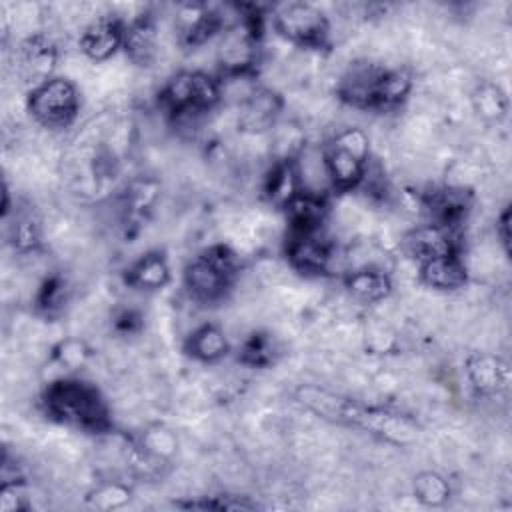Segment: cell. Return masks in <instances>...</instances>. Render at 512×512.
Masks as SVG:
<instances>
[{"label": "cell", "instance_id": "3", "mask_svg": "<svg viewBox=\"0 0 512 512\" xmlns=\"http://www.w3.org/2000/svg\"><path fill=\"white\" fill-rule=\"evenodd\" d=\"M240 268L236 252L226 244H214L184 268V286L198 302L224 298Z\"/></svg>", "mask_w": 512, "mask_h": 512}, {"label": "cell", "instance_id": "28", "mask_svg": "<svg viewBox=\"0 0 512 512\" xmlns=\"http://www.w3.org/2000/svg\"><path fill=\"white\" fill-rule=\"evenodd\" d=\"M90 356V350L88 346L82 342V340H76V338H68V340H62L56 348H54V362L58 366H62L64 370H78L80 366H84V362L88 360Z\"/></svg>", "mask_w": 512, "mask_h": 512}, {"label": "cell", "instance_id": "19", "mask_svg": "<svg viewBox=\"0 0 512 512\" xmlns=\"http://www.w3.org/2000/svg\"><path fill=\"white\" fill-rule=\"evenodd\" d=\"M290 232H316L322 230L326 220V202L320 194L302 190L286 208Z\"/></svg>", "mask_w": 512, "mask_h": 512}, {"label": "cell", "instance_id": "25", "mask_svg": "<svg viewBox=\"0 0 512 512\" xmlns=\"http://www.w3.org/2000/svg\"><path fill=\"white\" fill-rule=\"evenodd\" d=\"M412 492L418 502H422L424 506L436 508V506H442L448 502L450 484L442 474H438L434 470H426L414 478Z\"/></svg>", "mask_w": 512, "mask_h": 512}, {"label": "cell", "instance_id": "26", "mask_svg": "<svg viewBox=\"0 0 512 512\" xmlns=\"http://www.w3.org/2000/svg\"><path fill=\"white\" fill-rule=\"evenodd\" d=\"M276 346L266 332H252L240 346L238 360L250 368H266L274 362Z\"/></svg>", "mask_w": 512, "mask_h": 512}, {"label": "cell", "instance_id": "14", "mask_svg": "<svg viewBox=\"0 0 512 512\" xmlns=\"http://www.w3.org/2000/svg\"><path fill=\"white\" fill-rule=\"evenodd\" d=\"M420 280L434 290H458L466 284L468 274L460 254H442L420 262Z\"/></svg>", "mask_w": 512, "mask_h": 512}, {"label": "cell", "instance_id": "8", "mask_svg": "<svg viewBox=\"0 0 512 512\" xmlns=\"http://www.w3.org/2000/svg\"><path fill=\"white\" fill-rule=\"evenodd\" d=\"M286 256L292 268L304 274H324L332 262V242L316 232H290Z\"/></svg>", "mask_w": 512, "mask_h": 512}, {"label": "cell", "instance_id": "1", "mask_svg": "<svg viewBox=\"0 0 512 512\" xmlns=\"http://www.w3.org/2000/svg\"><path fill=\"white\" fill-rule=\"evenodd\" d=\"M412 90V76L404 68H384L370 62L352 64L338 84V96L358 110L396 108Z\"/></svg>", "mask_w": 512, "mask_h": 512}, {"label": "cell", "instance_id": "11", "mask_svg": "<svg viewBox=\"0 0 512 512\" xmlns=\"http://www.w3.org/2000/svg\"><path fill=\"white\" fill-rule=\"evenodd\" d=\"M466 376L480 396H496L510 384L508 362L490 352H472L466 358Z\"/></svg>", "mask_w": 512, "mask_h": 512}, {"label": "cell", "instance_id": "29", "mask_svg": "<svg viewBox=\"0 0 512 512\" xmlns=\"http://www.w3.org/2000/svg\"><path fill=\"white\" fill-rule=\"evenodd\" d=\"M40 222L32 214H24L16 220L14 226V244L22 252L36 250L40 246Z\"/></svg>", "mask_w": 512, "mask_h": 512}, {"label": "cell", "instance_id": "5", "mask_svg": "<svg viewBox=\"0 0 512 512\" xmlns=\"http://www.w3.org/2000/svg\"><path fill=\"white\" fill-rule=\"evenodd\" d=\"M160 106L174 118L212 110L222 96L220 82L202 70L178 72L158 94Z\"/></svg>", "mask_w": 512, "mask_h": 512}, {"label": "cell", "instance_id": "7", "mask_svg": "<svg viewBox=\"0 0 512 512\" xmlns=\"http://www.w3.org/2000/svg\"><path fill=\"white\" fill-rule=\"evenodd\" d=\"M274 28L282 38L304 48H322L328 42L330 22L308 2H288L274 10Z\"/></svg>", "mask_w": 512, "mask_h": 512}, {"label": "cell", "instance_id": "27", "mask_svg": "<svg viewBox=\"0 0 512 512\" xmlns=\"http://www.w3.org/2000/svg\"><path fill=\"white\" fill-rule=\"evenodd\" d=\"M130 500V488L120 482H106L90 492L88 502L100 510H114Z\"/></svg>", "mask_w": 512, "mask_h": 512}, {"label": "cell", "instance_id": "15", "mask_svg": "<svg viewBox=\"0 0 512 512\" xmlns=\"http://www.w3.org/2000/svg\"><path fill=\"white\" fill-rule=\"evenodd\" d=\"M344 286L354 300L364 304L382 302L392 292L390 276L376 266H360L348 270L344 276Z\"/></svg>", "mask_w": 512, "mask_h": 512}, {"label": "cell", "instance_id": "12", "mask_svg": "<svg viewBox=\"0 0 512 512\" xmlns=\"http://www.w3.org/2000/svg\"><path fill=\"white\" fill-rule=\"evenodd\" d=\"M124 22L116 16H100L90 22L80 34V50L92 62H104L122 48Z\"/></svg>", "mask_w": 512, "mask_h": 512}, {"label": "cell", "instance_id": "2", "mask_svg": "<svg viewBox=\"0 0 512 512\" xmlns=\"http://www.w3.org/2000/svg\"><path fill=\"white\" fill-rule=\"evenodd\" d=\"M42 402L48 416L86 432H106L112 424L102 392L94 384L74 376H62L50 382Z\"/></svg>", "mask_w": 512, "mask_h": 512}, {"label": "cell", "instance_id": "31", "mask_svg": "<svg viewBox=\"0 0 512 512\" xmlns=\"http://www.w3.org/2000/svg\"><path fill=\"white\" fill-rule=\"evenodd\" d=\"M142 326V318H140V314L138 312H134V310H124V312H120V316L116 318V328L118 330H122V332H136L138 328Z\"/></svg>", "mask_w": 512, "mask_h": 512}, {"label": "cell", "instance_id": "22", "mask_svg": "<svg viewBox=\"0 0 512 512\" xmlns=\"http://www.w3.org/2000/svg\"><path fill=\"white\" fill-rule=\"evenodd\" d=\"M280 106H282V102H280L278 94H274L272 90H266V88H258L246 100L240 122L244 124V128H248L252 132L266 130L274 124V118H276Z\"/></svg>", "mask_w": 512, "mask_h": 512}, {"label": "cell", "instance_id": "24", "mask_svg": "<svg viewBox=\"0 0 512 512\" xmlns=\"http://www.w3.org/2000/svg\"><path fill=\"white\" fill-rule=\"evenodd\" d=\"M70 300V286L62 274L48 276L36 294V308L46 316H56Z\"/></svg>", "mask_w": 512, "mask_h": 512}, {"label": "cell", "instance_id": "20", "mask_svg": "<svg viewBox=\"0 0 512 512\" xmlns=\"http://www.w3.org/2000/svg\"><path fill=\"white\" fill-rule=\"evenodd\" d=\"M122 48L136 64H150L156 54V26L150 16H138L124 24Z\"/></svg>", "mask_w": 512, "mask_h": 512}, {"label": "cell", "instance_id": "32", "mask_svg": "<svg viewBox=\"0 0 512 512\" xmlns=\"http://www.w3.org/2000/svg\"><path fill=\"white\" fill-rule=\"evenodd\" d=\"M496 236L500 238L504 250L508 252L510 248V208L508 206L502 210V214L496 220Z\"/></svg>", "mask_w": 512, "mask_h": 512}, {"label": "cell", "instance_id": "9", "mask_svg": "<svg viewBox=\"0 0 512 512\" xmlns=\"http://www.w3.org/2000/svg\"><path fill=\"white\" fill-rule=\"evenodd\" d=\"M406 250L418 260L442 256V254H458L460 252V236L458 228L444 224H422L410 230L404 238Z\"/></svg>", "mask_w": 512, "mask_h": 512}, {"label": "cell", "instance_id": "16", "mask_svg": "<svg viewBox=\"0 0 512 512\" xmlns=\"http://www.w3.org/2000/svg\"><path fill=\"white\" fill-rule=\"evenodd\" d=\"M302 178L296 168V162L292 158H282L278 160L272 170L266 176L264 192L270 204L278 208H286L300 192H302Z\"/></svg>", "mask_w": 512, "mask_h": 512}, {"label": "cell", "instance_id": "6", "mask_svg": "<svg viewBox=\"0 0 512 512\" xmlns=\"http://www.w3.org/2000/svg\"><path fill=\"white\" fill-rule=\"evenodd\" d=\"M28 112L44 128H66L74 122L80 110V94L74 82L62 76H52L36 86L28 94Z\"/></svg>", "mask_w": 512, "mask_h": 512}, {"label": "cell", "instance_id": "10", "mask_svg": "<svg viewBox=\"0 0 512 512\" xmlns=\"http://www.w3.org/2000/svg\"><path fill=\"white\" fill-rule=\"evenodd\" d=\"M422 206L434 224L458 228L472 206V192L462 186L432 188L422 196Z\"/></svg>", "mask_w": 512, "mask_h": 512}, {"label": "cell", "instance_id": "23", "mask_svg": "<svg viewBox=\"0 0 512 512\" xmlns=\"http://www.w3.org/2000/svg\"><path fill=\"white\" fill-rule=\"evenodd\" d=\"M474 110L486 122H500L508 112V98L498 84L484 82L474 90Z\"/></svg>", "mask_w": 512, "mask_h": 512}, {"label": "cell", "instance_id": "17", "mask_svg": "<svg viewBox=\"0 0 512 512\" xmlns=\"http://www.w3.org/2000/svg\"><path fill=\"white\" fill-rule=\"evenodd\" d=\"M124 280L132 288L160 290L170 282V266L162 252L152 250L132 262L124 274Z\"/></svg>", "mask_w": 512, "mask_h": 512}, {"label": "cell", "instance_id": "13", "mask_svg": "<svg viewBox=\"0 0 512 512\" xmlns=\"http://www.w3.org/2000/svg\"><path fill=\"white\" fill-rule=\"evenodd\" d=\"M178 36L186 48L202 46L224 26L222 16L204 4H186L178 12Z\"/></svg>", "mask_w": 512, "mask_h": 512}, {"label": "cell", "instance_id": "4", "mask_svg": "<svg viewBox=\"0 0 512 512\" xmlns=\"http://www.w3.org/2000/svg\"><path fill=\"white\" fill-rule=\"evenodd\" d=\"M370 142L364 130L338 132L324 150V172L338 192H350L368 176Z\"/></svg>", "mask_w": 512, "mask_h": 512}, {"label": "cell", "instance_id": "30", "mask_svg": "<svg viewBox=\"0 0 512 512\" xmlns=\"http://www.w3.org/2000/svg\"><path fill=\"white\" fill-rule=\"evenodd\" d=\"M24 484L22 480H4L2 490H0V510L2 512H16V510H26L28 500H26Z\"/></svg>", "mask_w": 512, "mask_h": 512}, {"label": "cell", "instance_id": "21", "mask_svg": "<svg viewBox=\"0 0 512 512\" xmlns=\"http://www.w3.org/2000/svg\"><path fill=\"white\" fill-rule=\"evenodd\" d=\"M184 350L192 358L210 364V362L222 360L228 354L230 344H228V338H226V334L220 326L202 324L188 336V340L184 344Z\"/></svg>", "mask_w": 512, "mask_h": 512}, {"label": "cell", "instance_id": "18", "mask_svg": "<svg viewBox=\"0 0 512 512\" xmlns=\"http://www.w3.org/2000/svg\"><path fill=\"white\" fill-rule=\"evenodd\" d=\"M20 62L22 70L28 78H32L34 86L52 78L50 72L56 64V46L50 42V38L36 34L22 42L20 46Z\"/></svg>", "mask_w": 512, "mask_h": 512}]
</instances>
